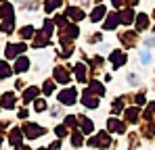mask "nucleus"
Wrapping results in <instances>:
<instances>
[{
	"instance_id": "1",
	"label": "nucleus",
	"mask_w": 155,
	"mask_h": 150,
	"mask_svg": "<svg viewBox=\"0 0 155 150\" xmlns=\"http://www.w3.org/2000/svg\"><path fill=\"white\" fill-rule=\"evenodd\" d=\"M74 98H76V92H63V94H61V102H63V104H71Z\"/></svg>"
},
{
	"instance_id": "2",
	"label": "nucleus",
	"mask_w": 155,
	"mask_h": 150,
	"mask_svg": "<svg viewBox=\"0 0 155 150\" xmlns=\"http://www.w3.org/2000/svg\"><path fill=\"white\" fill-rule=\"evenodd\" d=\"M140 61H143V63H145V65H147V63H149V61H151V54H149V52H147V50H143V52H140Z\"/></svg>"
},
{
	"instance_id": "3",
	"label": "nucleus",
	"mask_w": 155,
	"mask_h": 150,
	"mask_svg": "<svg viewBox=\"0 0 155 150\" xmlns=\"http://www.w3.org/2000/svg\"><path fill=\"white\" fill-rule=\"evenodd\" d=\"M25 69H27V61L23 58V61H19V63H17V71H25Z\"/></svg>"
},
{
	"instance_id": "4",
	"label": "nucleus",
	"mask_w": 155,
	"mask_h": 150,
	"mask_svg": "<svg viewBox=\"0 0 155 150\" xmlns=\"http://www.w3.org/2000/svg\"><path fill=\"white\" fill-rule=\"evenodd\" d=\"M145 44H147V46H153L155 40H153V38H147V40H145Z\"/></svg>"
}]
</instances>
